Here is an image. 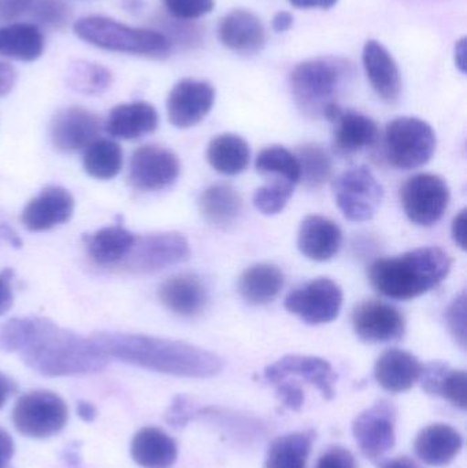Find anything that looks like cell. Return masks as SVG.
Segmentation results:
<instances>
[{
    "instance_id": "6da1fadb",
    "label": "cell",
    "mask_w": 467,
    "mask_h": 468,
    "mask_svg": "<svg viewBox=\"0 0 467 468\" xmlns=\"http://www.w3.org/2000/svg\"><path fill=\"white\" fill-rule=\"evenodd\" d=\"M0 351L18 352L27 367L46 377L99 373L110 360L92 337L38 316L14 318L3 324Z\"/></svg>"
},
{
    "instance_id": "7a4b0ae2",
    "label": "cell",
    "mask_w": 467,
    "mask_h": 468,
    "mask_svg": "<svg viewBox=\"0 0 467 468\" xmlns=\"http://www.w3.org/2000/svg\"><path fill=\"white\" fill-rule=\"evenodd\" d=\"M93 340L109 359L186 378H210L224 368L221 357L192 344L129 333H96Z\"/></svg>"
},
{
    "instance_id": "3957f363",
    "label": "cell",
    "mask_w": 467,
    "mask_h": 468,
    "mask_svg": "<svg viewBox=\"0 0 467 468\" xmlns=\"http://www.w3.org/2000/svg\"><path fill=\"white\" fill-rule=\"evenodd\" d=\"M451 259L439 247H422L395 258L378 259L369 269L373 288L394 300H411L443 282Z\"/></svg>"
},
{
    "instance_id": "277c9868",
    "label": "cell",
    "mask_w": 467,
    "mask_h": 468,
    "mask_svg": "<svg viewBox=\"0 0 467 468\" xmlns=\"http://www.w3.org/2000/svg\"><path fill=\"white\" fill-rule=\"evenodd\" d=\"M350 76V65L339 58H315L299 63L291 73V90L301 112L334 122L343 112L336 98Z\"/></svg>"
},
{
    "instance_id": "5b68a950",
    "label": "cell",
    "mask_w": 467,
    "mask_h": 468,
    "mask_svg": "<svg viewBox=\"0 0 467 468\" xmlns=\"http://www.w3.org/2000/svg\"><path fill=\"white\" fill-rule=\"evenodd\" d=\"M73 29L77 37L106 51L150 59H165L172 54V41L165 33L129 27L109 16H84L74 24Z\"/></svg>"
},
{
    "instance_id": "8992f818",
    "label": "cell",
    "mask_w": 467,
    "mask_h": 468,
    "mask_svg": "<svg viewBox=\"0 0 467 468\" xmlns=\"http://www.w3.org/2000/svg\"><path fill=\"white\" fill-rule=\"evenodd\" d=\"M386 155L398 169L413 170L425 166L436 150L432 126L419 118L400 117L387 125Z\"/></svg>"
},
{
    "instance_id": "52a82bcc",
    "label": "cell",
    "mask_w": 467,
    "mask_h": 468,
    "mask_svg": "<svg viewBox=\"0 0 467 468\" xmlns=\"http://www.w3.org/2000/svg\"><path fill=\"white\" fill-rule=\"evenodd\" d=\"M188 239L180 233H155L136 236L128 255L117 266L132 274H151L188 261Z\"/></svg>"
},
{
    "instance_id": "ba28073f",
    "label": "cell",
    "mask_w": 467,
    "mask_h": 468,
    "mask_svg": "<svg viewBox=\"0 0 467 468\" xmlns=\"http://www.w3.org/2000/svg\"><path fill=\"white\" fill-rule=\"evenodd\" d=\"M68 406L62 398L49 390H35L16 400L13 423L22 436L49 439L63 431L68 422Z\"/></svg>"
},
{
    "instance_id": "9c48e42d",
    "label": "cell",
    "mask_w": 467,
    "mask_h": 468,
    "mask_svg": "<svg viewBox=\"0 0 467 468\" xmlns=\"http://www.w3.org/2000/svg\"><path fill=\"white\" fill-rule=\"evenodd\" d=\"M334 197L343 216L351 222H366L377 214L384 189L367 167L345 170L334 181Z\"/></svg>"
},
{
    "instance_id": "30bf717a",
    "label": "cell",
    "mask_w": 467,
    "mask_h": 468,
    "mask_svg": "<svg viewBox=\"0 0 467 468\" xmlns=\"http://www.w3.org/2000/svg\"><path fill=\"white\" fill-rule=\"evenodd\" d=\"M402 205L406 216L419 227H432L443 218L450 203V188L436 175H417L402 188Z\"/></svg>"
},
{
    "instance_id": "8fae6325",
    "label": "cell",
    "mask_w": 467,
    "mask_h": 468,
    "mask_svg": "<svg viewBox=\"0 0 467 468\" xmlns=\"http://www.w3.org/2000/svg\"><path fill=\"white\" fill-rule=\"evenodd\" d=\"M343 291L334 281L318 278L299 286L285 299V310L309 324H331L343 307Z\"/></svg>"
},
{
    "instance_id": "7c38bea8",
    "label": "cell",
    "mask_w": 467,
    "mask_h": 468,
    "mask_svg": "<svg viewBox=\"0 0 467 468\" xmlns=\"http://www.w3.org/2000/svg\"><path fill=\"white\" fill-rule=\"evenodd\" d=\"M180 176V161L173 151L159 145H143L132 155L129 183L140 192L162 191Z\"/></svg>"
},
{
    "instance_id": "4fadbf2b",
    "label": "cell",
    "mask_w": 467,
    "mask_h": 468,
    "mask_svg": "<svg viewBox=\"0 0 467 468\" xmlns=\"http://www.w3.org/2000/svg\"><path fill=\"white\" fill-rule=\"evenodd\" d=\"M397 414L391 401L380 400L354 420V437L362 453L370 461H378L394 448L397 442Z\"/></svg>"
},
{
    "instance_id": "5bb4252c",
    "label": "cell",
    "mask_w": 467,
    "mask_h": 468,
    "mask_svg": "<svg viewBox=\"0 0 467 468\" xmlns=\"http://www.w3.org/2000/svg\"><path fill=\"white\" fill-rule=\"evenodd\" d=\"M216 90L207 81L186 79L173 87L167 98L170 123L178 129H188L202 122L211 112Z\"/></svg>"
},
{
    "instance_id": "9a60e30c",
    "label": "cell",
    "mask_w": 467,
    "mask_h": 468,
    "mask_svg": "<svg viewBox=\"0 0 467 468\" xmlns=\"http://www.w3.org/2000/svg\"><path fill=\"white\" fill-rule=\"evenodd\" d=\"M101 120L84 107H68L55 114L51 122V142L60 153L85 150L98 139Z\"/></svg>"
},
{
    "instance_id": "2e32d148",
    "label": "cell",
    "mask_w": 467,
    "mask_h": 468,
    "mask_svg": "<svg viewBox=\"0 0 467 468\" xmlns=\"http://www.w3.org/2000/svg\"><path fill=\"white\" fill-rule=\"evenodd\" d=\"M353 326L365 343H394L405 335V318L398 308L383 302H365L354 310Z\"/></svg>"
},
{
    "instance_id": "e0dca14e",
    "label": "cell",
    "mask_w": 467,
    "mask_h": 468,
    "mask_svg": "<svg viewBox=\"0 0 467 468\" xmlns=\"http://www.w3.org/2000/svg\"><path fill=\"white\" fill-rule=\"evenodd\" d=\"M288 377H301L304 381L314 385L326 400L334 399L336 376L332 370L331 363L325 359L303 355H287L266 367L265 379L271 384L284 381Z\"/></svg>"
},
{
    "instance_id": "ac0fdd59",
    "label": "cell",
    "mask_w": 467,
    "mask_h": 468,
    "mask_svg": "<svg viewBox=\"0 0 467 468\" xmlns=\"http://www.w3.org/2000/svg\"><path fill=\"white\" fill-rule=\"evenodd\" d=\"M74 213V199L62 186H47L22 211L21 222L29 232H46L66 224Z\"/></svg>"
},
{
    "instance_id": "d6986e66",
    "label": "cell",
    "mask_w": 467,
    "mask_h": 468,
    "mask_svg": "<svg viewBox=\"0 0 467 468\" xmlns=\"http://www.w3.org/2000/svg\"><path fill=\"white\" fill-rule=\"evenodd\" d=\"M218 36L227 48L239 54H257L266 41L262 22L254 13L244 8H236L221 19Z\"/></svg>"
},
{
    "instance_id": "ffe728a7",
    "label": "cell",
    "mask_w": 467,
    "mask_h": 468,
    "mask_svg": "<svg viewBox=\"0 0 467 468\" xmlns=\"http://www.w3.org/2000/svg\"><path fill=\"white\" fill-rule=\"evenodd\" d=\"M365 71L375 92L384 101L394 103L402 92V79L394 57L380 41H366L364 47Z\"/></svg>"
},
{
    "instance_id": "44dd1931",
    "label": "cell",
    "mask_w": 467,
    "mask_h": 468,
    "mask_svg": "<svg viewBox=\"0 0 467 468\" xmlns=\"http://www.w3.org/2000/svg\"><path fill=\"white\" fill-rule=\"evenodd\" d=\"M342 244V229L331 219L321 216H309L302 222L298 247L310 261H331L339 253Z\"/></svg>"
},
{
    "instance_id": "7402d4cb",
    "label": "cell",
    "mask_w": 467,
    "mask_h": 468,
    "mask_svg": "<svg viewBox=\"0 0 467 468\" xmlns=\"http://www.w3.org/2000/svg\"><path fill=\"white\" fill-rule=\"evenodd\" d=\"M162 304L186 318L199 315L207 303V291L199 277L194 274H180L169 278L159 288Z\"/></svg>"
},
{
    "instance_id": "603a6c76",
    "label": "cell",
    "mask_w": 467,
    "mask_h": 468,
    "mask_svg": "<svg viewBox=\"0 0 467 468\" xmlns=\"http://www.w3.org/2000/svg\"><path fill=\"white\" fill-rule=\"evenodd\" d=\"M463 447L460 431L446 423H433L419 431L414 451L424 463L443 467L451 463Z\"/></svg>"
},
{
    "instance_id": "cb8c5ba5",
    "label": "cell",
    "mask_w": 467,
    "mask_h": 468,
    "mask_svg": "<svg viewBox=\"0 0 467 468\" xmlns=\"http://www.w3.org/2000/svg\"><path fill=\"white\" fill-rule=\"evenodd\" d=\"M158 112L145 101L120 104L110 112L107 118V134L122 140H136L153 133L158 128Z\"/></svg>"
},
{
    "instance_id": "d4e9b609",
    "label": "cell",
    "mask_w": 467,
    "mask_h": 468,
    "mask_svg": "<svg viewBox=\"0 0 467 468\" xmlns=\"http://www.w3.org/2000/svg\"><path fill=\"white\" fill-rule=\"evenodd\" d=\"M421 370V363L410 352L389 349L376 362L375 377L387 392L402 393L419 382Z\"/></svg>"
},
{
    "instance_id": "484cf974",
    "label": "cell",
    "mask_w": 467,
    "mask_h": 468,
    "mask_svg": "<svg viewBox=\"0 0 467 468\" xmlns=\"http://www.w3.org/2000/svg\"><path fill=\"white\" fill-rule=\"evenodd\" d=\"M132 459L143 468H170L177 461V442L158 428H143L131 444Z\"/></svg>"
},
{
    "instance_id": "4316f807",
    "label": "cell",
    "mask_w": 467,
    "mask_h": 468,
    "mask_svg": "<svg viewBox=\"0 0 467 468\" xmlns=\"http://www.w3.org/2000/svg\"><path fill=\"white\" fill-rule=\"evenodd\" d=\"M334 123V147L345 155L373 147L380 137L377 123L361 112H342Z\"/></svg>"
},
{
    "instance_id": "83f0119b",
    "label": "cell",
    "mask_w": 467,
    "mask_h": 468,
    "mask_svg": "<svg viewBox=\"0 0 467 468\" xmlns=\"http://www.w3.org/2000/svg\"><path fill=\"white\" fill-rule=\"evenodd\" d=\"M422 389L430 396H439L457 409L466 410V371L454 370L447 363L432 362L422 366Z\"/></svg>"
},
{
    "instance_id": "f1b7e54d",
    "label": "cell",
    "mask_w": 467,
    "mask_h": 468,
    "mask_svg": "<svg viewBox=\"0 0 467 468\" xmlns=\"http://www.w3.org/2000/svg\"><path fill=\"white\" fill-rule=\"evenodd\" d=\"M134 239L136 236L121 225L103 228L84 237L90 261L98 266L109 269H117L118 264L131 250Z\"/></svg>"
},
{
    "instance_id": "f546056e",
    "label": "cell",
    "mask_w": 467,
    "mask_h": 468,
    "mask_svg": "<svg viewBox=\"0 0 467 468\" xmlns=\"http://www.w3.org/2000/svg\"><path fill=\"white\" fill-rule=\"evenodd\" d=\"M44 36L40 27L27 22L0 27V55L19 62H35L44 52Z\"/></svg>"
},
{
    "instance_id": "4dcf8cb0",
    "label": "cell",
    "mask_w": 467,
    "mask_h": 468,
    "mask_svg": "<svg viewBox=\"0 0 467 468\" xmlns=\"http://www.w3.org/2000/svg\"><path fill=\"white\" fill-rule=\"evenodd\" d=\"M284 272L274 264L260 263L249 267L239 280V292L249 304L263 305L273 302L282 286Z\"/></svg>"
},
{
    "instance_id": "1f68e13d",
    "label": "cell",
    "mask_w": 467,
    "mask_h": 468,
    "mask_svg": "<svg viewBox=\"0 0 467 468\" xmlns=\"http://www.w3.org/2000/svg\"><path fill=\"white\" fill-rule=\"evenodd\" d=\"M199 207L206 221L214 227L228 228L240 217L243 200L232 186L217 184L202 192Z\"/></svg>"
},
{
    "instance_id": "d6a6232c",
    "label": "cell",
    "mask_w": 467,
    "mask_h": 468,
    "mask_svg": "<svg viewBox=\"0 0 467 468\" xmlns=\"http://www.w3.org/2000/svg\"><path fill=\"white\" fill-rule=\"evenodd\" d=\"M249 145L238 134L225 133L214 137L207 147V161L216 172L238 176L249 167Z\"/></svg>"
},
{
    "instance_id": "836d02e7",
    "label": "cell",
    "mask_w": 467,
    "mask_h": 468,
    "mask_svg": "<svg viewBox=\"0 0 467 468\" xmlns=\"http://www.w3.org/2000/svg\"><path fill=\"white\" fill-rule=\"evenodd\" d=\"M314 434L296 431L277 437L265 459L263 468H306Z\"/></svg>"
},
{
    "instance_id": "e575fe53",
    "label": "cell",
    "mask_w": 467,
    "mask_h": 468,
    "mask_svg": "<svg viewBox=\"0 0 467 468\" xmlns=\"http://www.w3.org/2000/svg\"><path fill=\"white\" fill-rule=\"evenodd\" d=\"M123 153L118 143L107 139H96L85 148L84 170L96 180H111L122 169Z\"/></svg>"
},
{
    "instance_id": "d590c367",
    "label": "cell",
    "mask_w": 467,
    "mask_h": 468,
    "mask_svg": "<svg viewBox=\"0 0 467 468\" xmlns=\"http://www.w3.org/2000/svg\"><path fill=\"white\" fill-rule=\"evenodd\" d=\"M257 172L262 176H271L273 180H284L288 183H301V166L295 154L287 148L273 145L266 148L255 161Z\"/></svg>"
},
{
    "instance_id": "8d00e7d4",
    "label": "cell",
    "mask_w": 467,
    "mask_h": 468,
    "mask_svg": "<svg viewBox=\"0 0 467 468\" xmlns=\"http://www.w3.org/2000/svg\"><path fill=\"white\" fill-rule=\"evenodd\" d=\"M301 181L310 189H318L332 177V159L325 150L317 144H304L296 150Z\"/></svg>"
},
{
    "instance_id": "74e56055",
    "label": "cell",
    "mask_w": 467,
    "mask_h": 468,
    "mask_svg": "<svg viewBox=\"0 0 467 468\" xmlns=\"http://www.w3.org/2000/svg\"><path fill=\"white\" fill-rule=\"evenodd\" d=\"M112 74L98 63L76 62L69 73V84L77 92L99 95L111 85Z\"/></svg>"
},
{
    "instance_id": "f35d334b",
    "label": "cell",
    "mask_w": 467,
    "mask_h": 468,
    "mask_svg": "<svg viewBox=\"0 0 467 468\" xmlns=\"http://www.w3.org/2000/svg\"><path fill=\"white\" fill-rule=\"evenodd\" d=\"M293 184L284 180H271L260 186L254 195V206L265 216H277L284 210L293 194Z\"/></svg>"
},
{
    "instance_id": "ab89813d",
    "label": "cell",
    "mask_w": 467,
    "mask_h": 468,
    "mask_svg": "<svg viewBox=\"0 0 467 468\" xmlns=\"http://www.w3.org/2000/svg\"><path fill=\"white\" fill-rule=\"evenodd\" d=\"M38 24L51 29H63L71 18V7L66 0H35L30 8Z\"/></svg>"
},
{
    "instance_id": "60d3db41",
    "label": "cell",
    "mask_w": 467,
    "mask_h": 468,
    "mask_svg": "<svg viewBox=\"0 0 467 468\" xmlns=\"http://www.w3.org/2000/svg\"><path fill=\"white\" fill-rule=\"evenodd\" d=\"M170 16L180 21L197 19L211 13L214 0H162Z\"/></svg>"
},
{
    "instance_id": "b9f144b4",
    "label": "cell",
    "mask_w": 467,
    "mask_h": 468,
    "mask_svg": "<svg viewBox=\"0 0 467 468\" xmlns=\"http://www.w3.org/2000/svg\"><path fill=\"white\" fill-rule=\"evenodd\" d=\"M466 293L462 292L460 296L455 297L450 303L449 308L446 311V322L449 326L450 333H451L457 344H460L462 348H466Z\"/></svg>"
},
{
    "instance_id": "7bdbcfd3",
    "label": "cell",
    "mask_w": 467,
    "mask_h": 468,
    "mask_svg": "<svg viewBox=\"0 0 467 468\" xmlns=\"http://www.w3.org/2000/svg\"><path fill=\"white\" fill-rule=\"evenodd\" d=\"M315 468H358L356 456L343 447L329 448L318 459Z\"/></svg>"
},
{
    "instance_id": "ee69618b",
    "label": "cell",
    "mask_w": 467,
    "mask_h": 468,
    "mask_svg": "<svg viewBox=\"0 0 467 468\" xmlns=\"http://www.w3.org/2000/svg\"><path fill=\"white\" fill-rule=\"evenodd\" d=\"M277 398L281 401L285 409L291 411H299L304 403L303 389L296 382H290L287 379L277 382Z\"/></svg>"
},
{
    "instance_id": "f6af8a7d",
    "label": "cell",
    "mask_w": 467,
    "mask_h": 468,
    "mask_svg": "<svg viewBox=\"0 0 467 468\" xmlns=\"http://www.w3.org/2000/svg\"><path fill=\"white\" fill-rule=\"evenodd\" d=\"M195 410L186 396H177L166 412V422L173 428H184L194 418Z\"/></svg>"
},
{
    "instance_id": "bcb514c9",
    "label": "cell",
    "mask_w": 467,
    "mask_h": 468,
    "mask_svg": "<svg viewBox=\"0 0 467 468\" xmlns=\"http://www.w3.org/2000/svg\"><path fill=\"white\" fill-rule=\"evenodd\" d=\"M35 0H0V21H14L30 11Z\"/></svg>"
},
{
    "instance_id": "7dc6e473",
    "label": "cell",
    "mask_w": 467,
    "mask_h": 468,
    "mask_svg": "<svg viewBox=\"0 0 467 468\" xmlns=\"http://www.w3.org/2000/svg\"><path fill=\"white\" fill-rule=\"evenodd\" d=\"M14 271L11 269H5L0 271V315L7 313L13 305L14 296L11 289V278Z\"/></svg>"
},
{
    "instance_id": "c3c4849f",
    "label": "cell",
    "mask_w": 467,
    "mask_h": 468,
    "mask_svg": "<svg viewBox=\"0 0 467 468\" xmlns=\"http://www.w3.org/2000/svg\"><path fill=\"white\" fill-rule=\"evenodd\" d=\"M16 452L13 437L0 429V468H11L10 462Z\"/></svg>"
},
{
    "instance_id": "681fc988",
    "label": "cell",
    "mask_w": 467,
    "mask_h": 468,
    "mask_svg": "<svg viewBox=\"0 0 467 468\" xmlns=\"http://www.w3.org/2000/svg\"><path fill=\"white\" fill-rule=\"evenodd\" d=\"M466 225H467V211L462 210L452 222L451 233L452 239H454L455 244L461 248V250H466Z\"/></svg>"
},
{
    "instance_id": "f907efd6",
    "label": "cell",
    "mask_w": 467,
    "mask_h": 468,
    "mask_svg": "<svg viewBox=\"0 0 467 468\" xmlns=\"http://www.w3.org/2000/svg\"><path fill=\"white\" fill-rule=\"evenodd\" d=\"M16 81V71L7 63L0 62V96L8 95Z\"/></svg>"
},
{
    "instance_id": "816d5d0a",
    "label": "cell",
    "mask_w": 467,
    "mask_h": 468,
    "mask_svg": "<svg viewBox=\"0 0 467 468\" xmlns=\"http://www.w3.org/2000/svg\"><path fill=\"white\" fill-rule=\"evenodd\" d=\"M293 7L298 8H323V10H328V8L334 7L336 5L337 0H288Z\"/></svg>"
},
{
    "instance_id": "f5cc1de1",
    "label": "cell",
    "mask_w": 467,
    "mask_h": 468,
    "mask_svg": "<svg viewBox=\"0 0 467 468\" xmlns=\"http://www.w3.org/2000/svg\"><path fill=\"white\" fill-rule=\"evenodd\" d=\"M16 385L10 377L5 374L0 373V409L5 406V401L8 400L13 393H16Z\"/></svg>"
},
{
    "instance_id": "db71d44e",
    "label": "cell",
    "mask_w": 467,
    "mask_h": 468,
    "mask_svg": "<svg viewBox=\"0 0 467 468\" xmlns=\"http://www.w3.org/2000/svg\"><path fill=\"white\" fill-rule=\"evenodd\" d=\"M292 24V14L288 13V11H280V13H277L276 16H274L273 29L276 30V32H287V30L291 29Z\"/></svg>"
},
{
    "instance_id": "11a10c76",
    "label": "cell",
    "mask_w": 467,
    "mask_h": 468,
    "mask_svg": "<svg viewBox=\"0 0 467 468\" xmlns=\"http://www.w3.org/2000/svg\"><path fill=\"white\" fill-rule=\"evenodd\" d=\"M77 414L81 418L84 422H93L98 417V411H96V407L93 406L92 403H88V401H80L77 404Z\"/></svg>"
},
{
    "instance_id": "9f6ffc18",
    "label": "cell",
    "mask_w": 467,
    "mask_h": 468,
    "mask_svg": "<svg viewBox=\"0 0 467 468\" xmlns=\"http://www.w3.org/2000/svg\"><path fill=\"white\" fill-rule=\"evenodd\" d=\"M381 468H419V464L413 459L408 456H399V458L391 459V461L384 462Z\"/></svg>"
}]
</instances>
